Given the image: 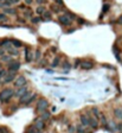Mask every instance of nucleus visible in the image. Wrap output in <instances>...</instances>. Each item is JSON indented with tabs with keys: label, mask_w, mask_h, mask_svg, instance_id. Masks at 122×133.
I'll return each mask as SVG.
<instances>
[{
	"label": "nucleus",
	"mask_w": 122,
	"mask_h": 133,
	"mask_svg": "<svg viewBox=\"0 0 122 133\" xmlns=\"http://www.w3.org/2000/svg\"><path fill=\"white\" fill-rule=\"evenodd\" d=\"M51 10H52V11H54L56 13H57V12H59V9L56 6V5H52V6H51Z\"/></svg>",
	"instance_id": "obj_33"
},
{
	"label": "nucleus",
	"mask_w": 122,
	"mask_h": 133,
	"mask_svg": "<svg viewBox=\"0 0 122 133\" xmlns=\"http://www.w3.org/2000/svg\"><path fill=\"white\" fill-rule=\"evenodd\" d=\"M65 16H68L69 18L71 19V20H74V19H76V16H75V14L72 13V12H70V11H65Z\"/></svg>",
	"instance_id": "obj_21"
},
{
	"label": "nucleus",
	"mask_w": 122,
	"mask_h": 133,
	"mask_svg": "<svg viewBox=\"0 0 122 133\" xmlns=\"http://www.w3.org/2000/svg\"><path fill=\"white\" fill-rule=\"evenodd\" d=\"M1 61H2V62H7V63H8V62H11V61H12V58H11V56H6V55H4V56H1Z\"/></svg>",
	"instance_id": "obj_22"
},
{
	"label": "nucleus",
	"mask_w": 122,
	"mask_h": 133,
	"mask_svg": "<svg viewBox=\"0 0 122 133\" xmlns=\"http://www.w3.org/2000/svg\"><path fill=\"white\" fill-rule=\"evenodd\" d=\"M7 51L10 52V55L18 56V50H14V49H12V48H8V49H7Z\"/></svg>",
	"instance_id": "obj_23"
},
{
	"label": "nucleus",
	"mask_w": 122,
	"mask_h": 133,
	"mask_svg": "<svg viewBox=\"0 0 122 133\" xmlns=\"http://www.w3.org/2000/svg\"><path fill=\"white\" fill-rule=\"evenodd\" d=\"M36 97H37V95H36V94H32L31 96H30V99H28V100L26 101V103H25V105H30V103H31V102H32L33 100H34Z\"/></svg>",
	"instance_id": "obj_24"
},
{
	"label": "nucleus",
	"mask_w": 122,
	"mask_h": 133,
	"mask_svg": "<svg viewBox=\"0 0 122 133\" xmlns=\"http://www.w3.org/2000/svg\"><path fill=\"white\" fill-rule=\"evenodd\" d=\"M20 68V63H19L18 61H11L8 62V64H7V69H8V71H14V73H17Z\"/></svg>",
	"instance_id": "obj_3"
},
{
	"label": "nucleus",
	"mask_w": 122,
	"mask_h": 133,
	"mask_svg": "<svg viewBox=\"0 0 122 133\" xmlns=\"http://www.w3.org/2000/svg\"><path fill=\"white\" fill-rule=\"evenodd\" d=\"M37 129H39V131H42V129L45 128V121H43V120H37L36 121V126H34Z\"/></svg>",
	"instance_id": "obj_10"
},
{
	"label": "nucleus",
	"mask_w": 122,
	"mask_h": 133,
	"mask_svg": "<svg viewBox=\"0 0 122 133\" xmlns=\"http://www.w3.org/2000/svg\"><path fill=\"white\" fill-rule=\"evenodd\" d=\"M11 43H12L13 46H16V48H20V46L23 45V44H22V42L18 41V39H11Z\"/></svg>",
	"instance_id": "obj_20"
},
{
	"label": "nucleus",
	"mask_w": 122,
	"mask_h": 133,
	"mask_svg": "<svg viewBox=\"0 0 122 133\" xmlns=\"http://www.w3.org/2000/svg\"><path fill=\"white\" fill-rule=\"evenodd\" d=\"M5 74H6V71H5L4 69H0V78H1V77H4V76H5Z\"/></svg>",
	"instance_id": "obj_36"
},
{
	"label": "nucleus",
	"mask_w": 122,
	"mask_h": 133,
	"mask_svg": "<svg viewBox=\"0 0 122 133\" xmlns=\"http://www.w3.org/2000/svg\"><path fill=\"white\" fill-rule=\"evenodd\" d=\"M58 64H59V57H56L54 62H52V67H57Z\"/></svg>",
	"instance_id": "obj_27"
},
{
	"label": "nucleus",
	"mask_w": 122,
	"mask_h": 133,
	"mask_svg": "<svg viewBox=\"0 0 122 133\" xmlns=\"http://www.w3.org/2000/svg\"><path fill=\"white\" fill-rule=\"evenodd\" d=\"M114 114H115V116H116L118 119H122V110H121V108H115V109H114Z\"/></svg>",
	"instance_id": "obj_17"
},
{
	"label": "nucleus",
	"mask_w": 122,
	"mask_h": 133,
	"mask_svg": "<svg viewBox=\"0 0 122 133\" xmlns=\"http://www.w3.org/2000/svg\"><path fill=\"white\" fill-rule=\"evenodd\" d=\"M58 22L62 24V25H64V26L71 25V19L69 18L68 16H65V14H63V16H58Z\"/></svg>",
	"instance_id": "obj_5"
},
{
	"label": "nucleus",
	"mask_w": 122,
	"mask_h": 133,
	"mask_svg": "<svg viewBox=\"0 0 122 133\" xmlns=\"http://www.w3.org/2000/svg\"><path fill=\"white\" fill-rule=\"evenodd\" d=\"M51 51H52V52H56V51H57V48H56V46H52V48H51Z\"/></svg>",
	"instance_id": "obj_43"
},
{
	"label": "nucleus",
	"mask_w": 122,
	"mask_h": 133,
	"mask_svg": "<svg viewBox=\"0 0 122 133\" xmlns=\"http://www.w3.org/2000/svg\"><path fill=\"white\" fill-rule=\"evenodd\" d=\"M118 24H121V25H122V16L118 19Z\"/></svg>",
	"instance_id": "obj_42"
},
{
	"label": "nucleus",
	"mask_w": 122,
	"mask_h": 133,
	"mask_svg": "<svg viewBox=\"0 0 122 133\" xmlns=\"http://www.w3.org/2000/svg\"><path fill=\"white\" fill-rule=\"evenodd\" d=\"M39 57H40V51H39V50H37L36 55H34V58H36V60H39Z\"/></svg>",
	"instance_id": "obj_35"
},
{
	"label": "nucleus",
	"mask_w": 122,
	"mask_h": 133,
	"mask_svg": "<svg viewBox=\"0 0 122 133\" xmlns=\"http://www.w3.org/2000/svg\"><path fill=\"white\" fill-rule=\"evenodd\" d=\"M4 3H5V6H6V7H10L11 5L18 4L19 0H4Z\"/></svg>",
	"instance_id": "obj_16"
},
{
	"label": "nucleus",
	"mask_w": 122,
	"mask_h": 133,
	"mask_svg": "<svg viewBox=\"0 0 122 133\" xmlns=\"http://www.w3.org/2000/svg\"><path fill=\"white\" fill-rule=\"evenodd\" d=\"M101 119H102V122H103V126H107V119H106V116L104 115H101Z\"/></svg>",
	"instance_id": "obj_32"
},
{
	"label": "nucleus",
	"mask_w": 122,
	"mask_h": 133,
	"mask_svg": "<svg viewBox=\"0 0 122 133\" xmlns=\"http://www.w3.org/2000/svg\"><path fill=\"white\" fill-rule=\"evenodd\" d=\"M37 3H39V4H43V3H45V0H36Z\"/></svg>",
	"instance_id": "obj_46"
},
{
	"label": "nucleus",
	"mask_w": 122,
	"mask_h": 133,
	"mask_svg": "<svg viewBox=\"0 0 122 133\" xmlns=\"http://www.w3.org/2000/svg\"><path fill=\"white\" fill-rule=\"evenodd\" d=\"M92 112H94V114L96 115L95 119H97V118H100V116H101V115H100V113H98V109H97V108H92Z\"/></svg>",
	"instance_id": "obj_28"
},
{
	"label": "nucleus",
	"mask_w": 122,
	"mask_h": 133,
	"mask_svg": "<svg viewBox=\"0 0 122 133\" xmlns=\"http://www.w3.org/2000/svg\"><path fill=\"white\" fill-rule=\"evenodd\" d=\"M89 126L92 127V128H97L98 127V122H97V120L95 118H89Z\"/></svg>",
	"instance_id": "obj_11"
},
{
	"label": "nucleus",
	"mask_w": 122,
	"mask_h": 133,
	"mask_svg": "<svg viewBox=\"0 0 122 133\" xmlns=\"http://www.w3.org/2000/svg\"><path fill=\"white\" fill-rule=\"evenodd\" d=\"M4 13L5 14H17V10H16V9H10V7H6V9H4Z\"/></svg>",
	"instance_id": "obj_13"
},
{
	"label": "nucleus",
	"mask_w": 122,
	"mask_h": 133,
	"mask_svg": "<svg viewBox=\"0 0 122 133\" xmlns=\"http://www.w3.org/2000/svg\"><path fill=\"white\" fill-rule=\"evenodd\" d=\"M31 22L33 24H37V23H39V22H40V18H38V17H34V18L31 19Z\"/></svg>",
	"instance_id": "obj_30"
},
{
	"label": "nucleus",
	"mask_w": 122,
	"mask_h": 133,
	"mask_svg": "<svg viewBox=\"0 0 122 133\" xmlns=\"http://www.w3.org/2000/svg\"><path fill=\"white\" fill-rule=\"evenodd\" d=\"M26 92H27V88L24 86V87L18 88V90H17V92H14V95H16L17 97H20L22 95H24V94H25Z\"/></svg>",
	"instance_id": "obj_9"
},
{
	"label": "nucleus",
	"mask_w": 122,
	"mask_h": 133,
	"mask_svg": "<svg viewBox=\"0 0 122 133\" xmlns=\"http://www.w3.org/2000/svg\"><path fill=\"white\" fill-rule=\"evenodd\" d=\"M25 17H31V11L27 10V12H25Z\"/></svg>",
	"instance_id": "obj_39"
},
{
	"label": "nucleus",
	"mask_w": 122,
	"mask_h": 133,
	"mask_svg": "<svg viewBox=\"0 0 122 133\" xmlns=\"http://www.w3.org/2000/svg\"><path fill=\"white\" fill-rule=\"evenodd\" d=\"M14 78H16V73L14 71H8V73L5 74L4 76V80H2V83H11L12 81H14Z\"/></svg>",
	"instance_id": "obj_4"
},
{
	"label": "nucleus",
	"mask_w": 122,
	"mask_h": 133,
	"mask_svg": "<svg viewBox=\"0 0 122 133\" xmlns=\"http://www.w3.org/2000/svg\"><path fill=\"white\" fill-rule=\"evenodd\" d=\"M0 133H10V131H8V128H7V127L1 126V127H0Z\"/></svg>",
	"instance_id": "obj_25"
},
{
	"label": "nucleus",
	"mask_w": 122,
	"mask_h": 133,
	"mask_svg": "<svg viewBox=\"0 0 122 133\" xmlns=\"http://www.w3.org/2000/svg\"><path fill=\"white\" fill-rule=\"evenodd\" d=\"M45 11H46V10H45V6H39V7H37V9H36V13L40 16V14H43L44 12H45Z\"/></svg>",
	"instance_id": "obj_19"
},
{
	"label": "nucleus",
	"mask_w": 122,
	"mask_h": 133,
	"mask_svg": "<svg viewBox=\"0 0 122 133\" xmlns=\"http://www.w3.org/2000/svg\"><path fill=\"white\" fill-rule=\"evenodd\" d=\"M36 127L34 126H30L28 128H27V131H26V133H34V131H36Z\"/></svg>",
	"instance_id": "obj_26"
},
{
	"label": "nucleus",
	"mask_w": 122,
	"mask_h": 133,
	"mask_svg": "<svg viewBox=\"0 0 122 133\" xmlns=\"http://www.w3.org/2000/svg\"><path fill=\"white\" fill-rule=\"evenodd\" d=\"M26 78L24 77V76H18L17 80H14V87L17 88H20V87H24L25 84H26Z\"/></svg>",
	"instance_id": "obj_6"
},
{
	"label": "nucleus",
	"mask_w": 122,
	"mask_h": 133,
	"mask_svg": "<svg viewBox=\"0 0 122 133\" xmlns=\"http://www.w3.org/2000/svg\"><path fill=\"white\" fill-rule=\"evenodd\" d=\"M32 1H33V0H25V3H26L27 5H30V4L32 3Z\"/></svg>",
	"instance_id": "obj_45"
},
{
	"label": "nucleus",
	"mask_w": 122,
	"mask_h": 133,
	"mask_svg": "<svg viewBox=\"0 0 122 133\" xmlns=\"http://www.w3.org/2000/svg\"><path fill=\"white\" fill-rule=\"evenodd\" d=\"M54 1H56V3H57L58 5H60V6H63V5H64L63 0H54Z\"/></svg>",
	"instance_id": "obj_38"
},
{
	"label": "nucleus",
	"mask_w": 122,
	"mask_h": 133,
	"mask_svg": "<svg viewBox=\"0 0 122 133\" xmlns=\"http://www.w3.org/2000/svg\"><path fill=\"white\" fill-rule=\"evenodd\" d=\"M63 67H64V68H66V69H70V68H71V65H70V63H69V62H65V63L63 64Z\"/></svg>",
	"instance_id": "obj_37"
},
{
	"label": "nucleus",
	"mask_w": 122,
	"mask_h": 133,
	"mask_svg": "<svg viewBox=\"0 0 122 133\" xmlns=\"http://www.w3.org/2000/svg\"><path fill=\"white\" fill-rule=\"evenodd\" d=\"M109 7H110V6H109L108 4H106V5H104V6H103V10H102V14H103V13H106V12H108Z\"/></svg>",
	"instance_id": "obj_29"
},
{
	"label": "nucleus",
	"mask_w": 122,
	"mask_h": 133,
	"mask_svg": "<svg viewBox=\"0 0 122 133\" xmlns=\"http://www.w3.org/2000/svg\"><path fill=\"white\" fill-rule=\"evenodd\" d=\"M92 67H94V63L90 62V61H84V62H82V63H81V68L84 69V70L92 69Z\"/></svg>",
	"instance_id": "obj_7"
},
{
	"label": "nucleus",
	"mask_w": 122,
	"mask_h": 133,
	"mask_svg": "<svg viewBox=\"0 0 122 133\" xmlns=\"http://www.w3.org/2000/svg\"><path fill=\"white\" fill-rule=\"evenodd\" d=\"M14 96V90L12 88H5L0 92V102H8L12 97Z\"/></svg>",
	"instance_id": "obj_1"
},
{
	"label": "nucleus",
	"mask_w": 122,
	"mask_h": 133,
	"mask_svg": "<svg viewBox=\"0 0 122 133\" xmlns=\"http://www.w3.org/2000/svg\"><path fill=\"white\" fill-rule=\"evenodd\" d=\"M40 119L43 120V121H46V120H49L50 119V113L49 112H42V114H40Z\"/></svg>",
	"instance_id": "obj_14"
},
{
	"label": "nucleus",
	"mask_w": 122,
	"mask_h": 133,
	"mask_svg": "<svg viewBox=\"0 0 122 133\" xmlns=\"http://www.w3.org/2000/svg\"><path fill=\"white\" fill-rule=\"evenodd\" d=\"M25 60H26V62H31L32 61V54L28 49L25 50Z\"/></svg>",
	"instance_id": "obj_15"
},
{
	"label": "nucleus",
	"mask_w": 122,
	"mask_h": 133,
	"mask_svg": "<svg viewBox=\"0 0 122 133\" xmlns=\"http://www.w3.org/2000/svg\"><path fill=\"white\" fill-rule=\"evenodd\" d=\"M4 54H5V50L4 49H0V56H4Z\"/></svg>",
	"instance_id": "obj_44"
},
{
	"label": "nucleus",
	"mask_w": 122,
	"mask_h": 133,
	"mask_svg": "<svg viewBox=\"0 0 122 133\" xmlns=\"http://www.w3.org/2000/svg\"><path fill=\"white\" fill-rule=\"evenodd\" d=\"M48 107H49V102H48L45 99H39V100H38V102H37L36 109H37V112L42 113V112H44Z\"/></svg>",
	"instance_id": "obj_2"
},
{
	"label": "nucleus",
	"mask_w": 122,
	"mask_h": 133,
	"mask_svg": "<svg viewBox=\"0 0 122 133\" xmlns=\"http://www.w3.org/2000/svg\"><path fill=\"white\" fill-rule=\"evenodd\" d=\"M0 69H1V63H0Z\"/></svg>",
	"instance_id": "obj_48"
},
{
	"label": "nucleus",
	"mask_w": 122,
	"mask_h": 133,
	"mask_svg": "<svg viewBox=\"0 0 122 133\" xmlns=\"http://www.w3.org/2000/svg\"><path fill=\"white\" fill-rule=\"evenodd\" d=\"M69 132H70V133H75V127H71V126H70V127H69Z\"/></svg>",
	"instance_id": "obj_41"
},
{
	"label": "nucleus",
	"mask_w": 122,
	"mask_h": 133,
	"mask_svg": "<svg viewBox=\"0 0 122 133\" xmlns=\"http://www.w3.org/2000/svg\"><path fill=\"white\" fill-rule=\"evenodd\" d=\"M19 9H25V5H19Z\"/></svg>",
	"instance_id": "obj_47"
},
{
	"label": "nucleus",
	"mask_w": 122,
	"mask_h": 133,
	"mask_svg": "<svg viewBox=\"0 0 122 133\" xmlns=\"http://www.w3.org/2000/svg\"><path fill=\"white\" fill-rule=\"evenodd\" d=\"M77 22H78L80 24H84V23H86V22H84V19H82V18H78V19H77Z\"/></svg>",
	"instance_id": "obj_40"
},
{
	"label": "nucleus",
	"mask_w": 122,
	"mask_h": 133,
	"mask_svg": "<svg viewBox=\"0 0 122 133\" xmlns=\"http://www.w3.org/2000/svg\"><path fill=\"white\" fill-rule=\"evenodd\" d=\"M81 122L83 126H89V118L86 115H81Z\"/></svg>",
	"instance_id": "obj_12"
},
{
	"label": "nucleus",
	"mask_w": 122,
	"mask_h": 133,
	"mask_svg": "<svg viewBox=\"0 0 122 133\" xmlns=\"http://www.w3.org/2000/svg\"><path fill=\"white\" fill-rule=\"evenodd\" d=\"M6 20V16L5 13H0V22H5Z\"/></svg>",
	"instance_id": "obj_34"
},
{
	"label": "nucleus",
	"mask_w": 122,
	"mask_h": 133,
	"mask_svg": "<svg viewBox=\"0 0 122 133\" xmlns=\"http://www.w3.org/2000/svg\"><path fill=\"white\" fill-rule=\"evenodd\" d=\"M43 20H45V22H49V20H51V12H48V11H45V12L43 13Z\"/></svg>",
	"instance_id": "obj_18"
},
{
	"label": "nucleus",
	"mask_w": 122,
	"mask_h": 133,
	"mask_svg": "<svg viewBox=\"0 0 122 133\" xmlns=\"http://www.w3.org/2000/svg\"><path fill=\"white\" fill-rule=\"evenodd\" d=\"M30 96H31V93L27 90L24 95H22V96L19 97V102H20V103H26V101L30 99Z\"/></svg>",
	"instance_id": "obj_8"
},
{
	"label": "nucleus",
	"mask_w": 122,
	"mask_h": 133,
	"mask_svg": "<svg viewBox=\"0 0 122 133\" xmlns=\"http://www.w3.org/2000/svg\"><path fill=\"white\" fill-rule=\"evenodd\" d=\"M77 133H84V128H82L81 125L77 126Z\"/></svg>",
	"instance_id": "obj_31"
}]
</instances>
